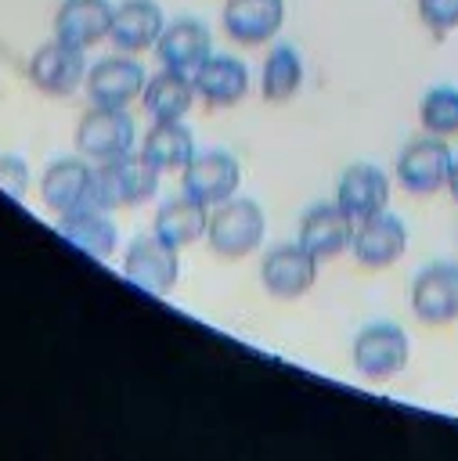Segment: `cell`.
Wrapping results in <instances>:
<instances>
[{
  "label": "cell",
  "instance_id": "obj_1",
  "mask_svg": "<svg viewBox=\"0 0 458 461\" xmlns=\"http://www.w3.org/2000/svg\"><path fill=\"white\" fill-rule=\"evenodd\" d=\"M159 173L141 151L115 158V162H97L94 166V180H90V198L87 209H123V205H141L148 198H155L159 191Z\"/></svg>",
  "mask_w": 458,
  "mask_h": 461
},
{
  "label": "cell",
  "instance_id": "obj_2",
  "mask_svg": "<svg viewBox=\"0 0 458 461\" xmlns=\"http://www.w3.org/2000/svg\"><path fill=\"white\" fill-rule=\"evenodd\" d=\"M267 234V216L252 198H227L209 212L206 241L224 259H242L260 249Z\"/></svg>",
  "mask_w": 458,
  "mask_h": 461
},
{
  "label": "cell",
  "instance_id": "obj_3",
  "mask_svg": "<svg viewBox=\"0 0 458 461\" xmlns=\"http://www.w3.org/2000/svg\"><path fill=\"white\" fill-rule=\"evenodd\" d=\"M133 140H137V130H133V119L126 115V108L90 104V112L76 126V148L90 162L126 158V155H133Z\"/></svg>",
  "mask_w": 458,
  "mask_h": 461
},
{
  "label": "cell",
  "instance_id": "obj_4",
  "mask_svg": "<svg viewBox=\"0 0 458 461\" xmlns=\"http://www.w3.org/2000/svg\"><path fill=\"white\" fill-rule=\"evenodd\" d=\"M177 252L180 249H173L159 234L137 238V241H130V249L123 256V274L130 285H137L148 295H169L177 277H180V256Z\"/></svg>",
  "mask_w": 458,
  "mask_h": 461
},
{
  "label": "cell",
  "instance_id": "obj_5",
  "mask_svg": "<svg viewBox=\"0 0 458 461\" xmlns=\"http://www.w3.org/2000/svg\"><path fill=\"white\" fill-rule=\"evenodd\" d=\"M451 169H454V155L447 148L444 137H422V140H411L400 158H397V180L408 194H436L440 187H447L451 180Z\"/></svg>",
  "mask_w": 458,
  "mask_h": 461
},
{
  "label": "cell",
  "instance_id": "obj_6",
  "mask_svg": "<svg viewBox=\"0 0 458 461\" xmlns=\"http://www.w3.org/2000/svg\"><path fill=\"white\" fill-rule=\"evenodd\" d=\"M408 357H411V342L400 324L389 321L368 324L353 339V367L364 378H389L408 367Z\"/></svg>",
  "mask_w": 458,
  "mask_h": 461
},
{
  "label": "cell",
  "instance_id": "obj_7",
  "mask_svg": "<svg viewBox=\"0 0 458 461\" xmlns=\"http://www.w3.org/2000/svg\"><path fill=\"white\" fill-rule=\"evenodd\" d=\"M238 184H242V166L231 151H198L184 166V176H180L184 194L202 205H220L234 198Z\"/></svg>",
  "mask_w": 458,
  "mask_h": 461
},
{
  "label": "cell",
  "instance_id": "obj_8",
  "mask_svg": "<svg viewBox=\"0 0 458 461\" xmlns=\"http://www.w3.org/2000/svg\"><path fill=\"white\" fill-rule=\"evenodd\" d=\"M87 61L79 47L61 43L58 36L50 43H43L32 58H29V79L40 94L47 97H69L79 83H87Z\"/></svg>",
  "mask_w": 458,
  "mask_h": 461
},
{
  "label": "cell",
  "instance_id": "obj_9",
  "mask_svg": "<svg viewBox=\"0 0 458 461\" xmlns=\"http://www.w3.org/2000/svg\"><path fill=\"white\" fill-rule=\"evenodd\" d=\"M144 83H148L144 65L126 54H115V58H101L90 65L87 97L90 104H101V108H126L130 101L144 94Z\"/></svg>",
  "mask_w": 458,
  "mask_h": 461
},
{
  "label": "cell",
  "instance_id": "obj_10",
  "mask_svg": "<svg viewBox=\"0 0 458 461\" xmlns=\"http://www.w3.org/2000/svg\"><path fill=\"white\" fill-rule=\"evenodd\" d=\"M260 281L274 299H299L317 281V256L296 245H274L260 263Z\"/></svg>",
  "mask_w": 458,
  "mask_h": 461
},
{
  "label": "cell",
  "instance_id": "obj_11",
  "mask_svg": "<svg viewBox=\"0 0 458 461\" xmlns=\"http://www.w3.org/2000/svg\"><path fill=\"white\" fill-rule=\"evenodd\" d=\"M411 310L422 324L458 321V263H429L411 281Z\"/></svg>",
  "mask_w": 458,
  "mask_h": 461
},
{
  "label": "cell",
  "instance_id": "obj_12",
  "mask_svg": "<svg viewBox=\"0 0 458 461\" xmlns=\"http://www.w3.org/2000/svg\"><path fill=\"white\" fill-rule=\"evenodd\" d=\"M404 249H408V227L400 216H393L386 209L361 220L353 230V245H350L353 259L368 270H382V267L397 263L404 256Z\"/></svg>",
  "mask_w": 458,
  "mask_h": 461
},
{
  "label": "cell",
  "instance_id": "obj_13",
  "mask_svg": "<svg viewBox=\"0 0 458 461\" xmlns=\"http://www.w3.org/2000/svg\"><path fill=\"white\" fill-rule=\"evenodd\" d=\"M155 54H159L162 68H173V72L195 79V72L213 54V36L198 18H177L162 29V36L155 43Z\"/></svg>",
  "mask_w": 458,
  "mask_h": 461
},
{
  "label": "cell",
  "instance_id": "obj_14",
  "mask_svg": "<svg viewBox=\"0 0 458 461\" xmlns=\"http://www.w3.org/2000/svg\"><path fill=\"white\" fill-rule=\"evenodd\" d=\"M389 202V176L371 166V162H357L350 169H343L339 184H335V205L353 220H368L375 212H382Z\"/></svg>",
  "mask_w": 458,
  "mask_h": 461
},
{
  "label": "cell",
  "instance_id": "obj_15",
  "mask_svg": "<svg viewBox=\"0 0 458 461\" xmlns=\"http://www.w3.org/2000/svg\"><path fill=\"white\" fill-rule=\"evenodd\" d=\"M115 7L108 0H61L54 14V36L69 47L90 50L112 32Z\"/></svg>",
  "mask_w": 458,
  "mask_h": 461
},
{
  "label": "cell",
  "instance_id": "obj_16",
  "mask_svg": "<svg viewBox=\"0 0 458 461\" xmlns=\"http://www.w3.org/2000/svg\"><path fill=\"white\" fill-rule=\"evenodd\" d=\"M353 230H357V223L335 202H325V205H314L303 212L299 245L307 252H314L317 259H328V256H339L353 245Z\"/></svg>",
  "mask_w": 458,
  "mask_h": 461
},
{
  "label": "cell",
  "instance_id": "obj_17",
  "mask_svg": "<svg viewBox=\"0 0 458 461\" xmlns=\"http://www.w3.org/2000/svg\"><path fill=\"white\" fill-rule=\"evenodd\" d=\"M285 22V0H227L224 32L242 47L267 43Z\"/></svg>",
  "mask_w": 458,
  "mask_h": 461
},
{
  "label": "cell",
  "instance_id": "obj_18",
  "mask_svg": "<svg viewBox=\"0 0 458 461\" xmlns=\"http://www.w3.org/2000/svg\"><path fill=\"white\" fill-rule=\"evenodd\" d=\"M162 29H166V18H162V7L155 0H123L112 14L108 40L123 54H141V50L159 43Z\"/></svg>",
  "mask_w": 458,
  "mask_h": 461
},
{
  "label": "cell",
  "instance_id": "obj_19",
  "mask_svg": "<svg viewBox=\"0 0 458 461\" xmlns=\"http://www.w3.org/2000/svg\"><path fill=\"white\" fill-rule=\"evenodd\" d=\"M90 180H94V166H87L83 158H58V162H50L47 173H43V180H40L43 205L54 209L58 216L61 212L87 209Z\"/></svg>",
  "mask_w": 458,
  "mask_h": 461
},
{
  "label": "cell",
  "instance_id": "obj_20",
  "mask_svg": "<svg viewBox=\"0 0 458 461\" xmlns=\"http://www.w3.org/2000/svg\"><path fill=\"white\" fill-rule=\"evenodd\" d=\"M195 90L209 108H234L249 94V68L234 54H209L195 72Z\"/></svg>",
  "mask_w": 458,
  "mask_h": 461
},
{
  "label": "cell",
  "instance_id": "obj_21",
  "mask_svg": "<svg viewBox=\"0 0 458 461\" xmlns=\"http://www.w3.org/2000/svg\"><path fill=\"white\" fill-rule=\"evenodd\" d=\"M58 234L76 245L79 252L94 256V259H108L119 245V230L108 220V212L101 209H76V212H61L58 216Z\"/></svg>",
  "mask_w": 458,
  "mask_h": 461
},
{
  "label": "cell",
  "instance_id": "obj_22",
  "mask_svg": "<svg viewBox=\"0 0 458 461\" xmlns=\"http://www.w3.org/2000/svg\"><path fill=\"white\" fill-rule=\"evenodd\" d=\"M195 79L191 76H180L173 68H162L155 76H148L144 83V94H141V104L144 112L155 119V122H173V119H184L188 108L195 104Z\"/></svg>",
  "mask_w": 458,
  "mask_h": 461
},
{
  "label": "cell",
  "instance_id": "obj_23",
  "mask_svg": "<svg viewBox=\"0 0 458 461\" xmlns=\"http://www.w3.org/2000/svg\"><path fill=\"white\" fill-rule=\"evenodd\" d=\"M209 205L180 194V198H169L159 205L155 212V223H151V234H159L162 241H169L173 249H188L195 245L198 238H206V227H209Z\"/></svg>",
  "mask_w": 458,
  "mask_h": 461
},
{
  "label": "cell",
  "instance_id": "obj_24",
  "mask_svg": "<svg viewBox=\"0 0 458 461\" xmlns=\"http://www.w3.org/2000/svg\"><path fill=\"white\" fill-rule=\"evenodd\" d=\"M141 155L155 166V169H184L198 151H195V133L173 119V122H155L144 140H141Z\"/></svg>",
  "mask_w": 458,
  "mask_h": 461
},
{
  "label": "cell",
  "instance_id": "obj_25",
  "mask_svg": "<svg viewBox=\"0 0 458 461\" xmlns=\"http://www.w3.org/2000/svg\"><path fill=\"white\" fill-rule=\"evenodd\" d=\"M303 83V58L296 54V47L278 43L267 58H263V72H260V94L270 104H281L289 97H296Z\"/></svg>",
  "mask_w": 458,
  "mask_h": 461
},
{
  "label": "cell",
  "instance_id": "obj_26",
  "mask_svg": "<svg viewBox=\"0 0 458 461\" xmlns=\"http://www.w3.org/2000/svg\"><path fill=\"white\" fill-rule=\"evenodd\" d=\"M422 126L433 133V137H451L458 133V90L454 86H433L426 97H422Z\"/></svg>",
  "mask_w": 458,
  "mask_h": 461
},
{
  "label": "cell",
  "instance_id": "obj_27",
  "mask_svg": "<svg viewBox=\"0 0 458 461\" xmlns=\"http://www.w3.org/2000/svg\"><path fill=\"white\" fill-rule=\"evenodd\" d=\"M0 191L22 202L29 194V166L18 155H0Z\"/></svg>",
  "mask_w": 458,
  "mask_h": 461
},
{
  "label": "cell",
  "instance_id": "obj_28",
  "mask_svg": "<svg viewBox=\"0 0 458 461\" xmlns=\"http://www.w3.org/2000/svg\"><path fill=\"white\" fill-rule=\"evenodd\" d=\"M418 18L433 32H447L458 25V0H418Z\"/></svg>",
  "mask_w": 458,
  "mask_h": 461
},
{
  "label": "cell",
  "instance_id": "obj_29",
  "mask_svg": "<svg viewBox=\"0 0 458 461\" xmlns=\"http://www.w3.org/2000/svg\"><path fill=\"white\" fill-rule=\"evenodd\" d=\"M447 187H451V194H454V202H458V162H454V169H451V180H447Z\"/></svg>",
  "mask_w": 458,
  "mask_h": 461
}]
</instances>
